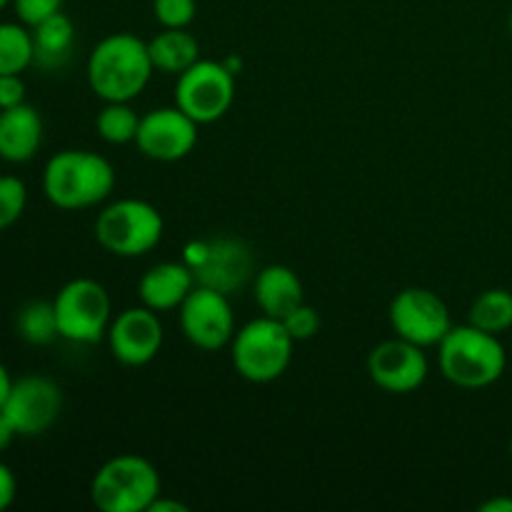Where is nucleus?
Returning <instances> with one entry per match:
<instances>
[{
  "label": "nucleus",
  "mask_w": 512,
  "mask_h": 512,
  "mask_svg": "<svg viewBox=\"0 0 512 512\" xmlns=\"http://www.w3.org/2000/svg\"><path fill=\"white\" fill-rule=\"evenodd\" d=\"M148 43L133 33L105 35L88 55V85L103 103H130L150 83Z\"/></svg>",
  "instance_id": "f257e3e1"
},
{
  "label": "nucleus",
  "mask_w": 512,
  "mask_h": 512,
  "mask_svg": "<svg viewBox=\"0 0 512 512\" xmlns=\"http://www.w3.org/2000/svg\"><path fill=\"white\" fill-rule=\"evenodd\" d=\"M115 168L93 150H60L45 163L43 193L55 208L85 210L110 198Z\"/></svg>",
  "instance_id": "f03ea898"
},
{
  "label": "nucleus",
  "mask_w": 512,
  "mask_h": 512,
  "mask_svg": "<svg viewBox=\"0 0 512 512\" xmlns=\"http://www.w3.org/2000/svg\"><path fill=\"white\" fill-rule=\"evenodd\" d=\"M440 373L463 390L490 388L503 378L508 353L500 335L485 333L475 325H453L438 345Z\"/></svg>",
  "instance_id": "7ed1b4c3"
},
{
  "label": "nucleus",
  "mask_w": 512,
  "mask_h": 512,
  "mask_svg": "<svg viewBox=\"0 0 512 512\" xmlns=\"http://www.w3.org/2000/svg\"><path fill=\"white\" fill-rule=\"evenodd\" d=\"M163 495L158 468L143 455H115L98 468L90 498L100 512H148Z\"/></svg>",
  "instance_id": "20e7f679"
},
{
  "label": "nucleus",
  "mask_w": 512,
  "mask_h": 512,
  "mask_svg": "<svg viewBox=\"0 0 512 512\" xmlns=\"http://www.w3.org/2000/svg\"><path fill=\"white\" fill-rule=\"evenodd\" d=\"M295 340L285 330L283 320L260 318L250 320L243 328L235 330L230 340V358L235 373L255 385H265L278 380L288 370L293 360Z\"/></svg>",
  "instance_id": "39448f33"
},
{
  "label": "nucleus",
  "mask_w": 512,
  "mask_h": 512,
  "mask_svg": "<svg viewBox=\"0 0 512 512\" xmlns=\"http://www.w3.org/2000/svg\"><path fill=\"white\" fill-rule=\"evenodd\" d=\"M163 215L148 200L123 198L105 205L95 220V240L118 258H138L163 240Z\"/></svg>",
  "instance_id": "423d86ee"
},
{
  "label": "nucleus",
  "mask_w": 512,
  "mask_h": 512,
  "mask_svg": "<svg viewBox=\"0 0 512 512\" xmlns=\"http://www.w3.org/2000/svg\"><path fill=\"white\" fill-rule=\"evenodd\" d=\"M60 338L70 343L93 345L108 338L113 323L110 295L98 280L75 278L65 283L53 298Z\"/></svg>",
  "instance_id": "0eeeda50"
},
{
  "label": "nucleus",
  "mask_w": 512,
  "mask_h": 512,
  "mask_svg": "<svg viewBox=\"0 0 512 512\" xmlns=\"http://www.w3.org/2000/svg\"><path fill=\"white\" fill-rule=\"evenodd\" d=\"M235 100V75L223 60H198L175 83V105L198 125L215 123Z\"/></svg>",
  "instance_id": "6e6552de"
},
{
  "label": "nucleus",
  "mask_w": 512,
  "mask_h": 512,
  "mask_svg": "<svg viewBox=\"0 0 512 512\" xmlns=\"http://www.w3.org/2000/svg\"><path fill=\"white\" fill-rule=\"evenodd\" d=\"M388 318L398 338L410 340L420 348L440 345V340L453 328L448 305L428 288L400 290L390 303Z\"/></svg>",
  "instance_id": "1a4fd4ad"
},
{
  "label": "nucleus",
  "mask_w": 512,
  "mask_h": 512,
  "mask_svg": "<svg viewBox=\"0 0 512 512\" xmlns=\"http://www.w3.org/2000/svg\"><path fill=\"white\" fill-rule=\"evenodd\" d=\"M0 410L13 423L18 438H38L60 418L63 390L48 375H25L13 380L8 400Z\"/></svg>",
  "instance_id": "9d476101"
},
{
  "label": "nucleus",
  "mask_w": 512,
  "mask_h": 512,
  "mask_svg": "<svg viewBox=\"0 0 512 512\" xmlns=\"http://www.w3.org/2000/svg\"><path fill=\"white\" fill-rule=\"evenodd\" d=\"M185 263L193 270L195 283L220 290L225 295L243 288L253 273L250 248L240 238H230V235L200 240L195 245V253H190Z\"/></svg>",
  "instance_id": "9b49d317"
},
{
  "label": "nucleus",
  "mask_w": 512,
  "mask_h": 512,
  "mask_svg": "<svg viewBox=\"0 0 512 512\" xmlns=\"http://www.w3.org/2000/svg\"><path fill=\"white\" fill-rule=\"evenodd\" d=\"M180 328L190 345L200 350H220L235 335V315L228 295L195 285L180 305Z\"/></svg>",
  "instance_id": "f8f14e48"
},
{
  "label": "nucleus",
  "mask_w": 512,
  "mask_h": 512,
  "mask_svg": "<svg viewBox=\"0 0 512 512\" xmlns=\"http://www.w3.org/2000/svg\"><path fill=\"white\" fill-rule=\"evenodd\" d=\"M198 128L200 125L178 105L155 108L140 115L135 145L145 158L158 160V163H175L193 153L198 145Z\"/></svg>",
  "instance_id": "ddd939ff"
},
{
  "label": "nucleus",
  "mask_w": 512,
  "mask_h": 512,
  "mask_svg": "<svg viewBox=\"0 0 512 512\" xmlns=\"http://www.w3.org/2000/svg\"><path fill=\"white\" fill-rule=\"evenodd\" d=\"M430 363L425 348L410 340L393 338L375 345L368 355V375L390 395L415 393L428 380Z\"/></svg>",
  "instance_id": "4468645a"
},
{
  "label": "nucleus",
  "mask_w": 512,
  "mask_h": 512,
  "mask_svg": "<svg viewBox=\"0 0 512 512\" xmlns=\"http://www.w3.org/2000/svg\"><path fill=\"white\" fill-rule=\"evenodd\" d=\"M163 338L165 333L158 313L145 305L118 313L108 328L110 353L128 368H140L158 358Z\"/></svg>",
  "instance_id": "2eb2a0df"
},
{
  "label": "nucleus",
  "mask_w": 512,
  "mask_h": 512,
  "mask_svg": "<svg viewBox=\"0 0 512 512\" xmlns=\"http://www.w3.org/2000/svg\"><path fill=\"white\" fill-rule=\"evenodd\" d=\"M195 275L188 263H158L143 273L138 283L140 303L155 313L178 310L190 290L195 288Z\"/></svg>",
  "instance_id": "dca6fc26"
},
{
  "label": "nucleus",
  "mask_w": 512,
  "mask_h": 512,
  "mask_svg": "<svg viewBox=\"0 0 512 512\" xmlns=\"http://www.w3.org/2000/svg\"><path fill=\"white\" fill-rule=\"evenodd\" d=\"M43 143V118L33 105L23 103L0 110V160L28 163Z\"/></svg>",
  "instance_id": "f3484780"
},
{
  "label": "nucleus",
  "mask_w": 512,
  "mask_h": 512,
  "mask_svg": "<svg viewBox=\"0 0 512 512\" xmlns=\"http://www.w3.org/2000/svg\"><path fill=\"white\" fill-rule=\"evenodd\" d=\"M253 295L258 308L268 318L283 320L290 310L305 303L303 283H300L298 273L288 265H265L253 283Z\"/></svg>",
  "instance_id": "a211bd4d"
},
{
  "label": "nucleus",
  "mask_w": 512,
  "mask_h": 512,
  "mask_svg": "<svg viewBox=\"0 0 512 512\" xmlns=\"http://www.w3.org/2000/svg\"><path fill=\"white\" fill-rule=\"evenodd\" d=\"M33 35V65L43 70H60L68 65L75 50V25L68 15H50L43 23L30 28Z\"/></svg>",
  "instance_id": "6ab92c4d"
},
{
  "label": "nucleus",
  "mask_w": 512,
  "mask_h": 512,
  "mask_svg": "<svg viewBox=\"0 0 512 512\" xmlns=\"http://www.w3.org/2000/svg\"><path fill=\"white\" fill-rule=\"evenodd\" d=\"M148 53L155 70L180 75L200 60V43L188 28H163L148 40Z\"/></svg>",
  "instance_id": "aec40b11"
},
{
  "label": "nucleus",
  "mask_w": 512,
  "mask_h": 512,
  "mask_svg": "<svg viewBox=\"0 0 512 512\" xmlns=\"http://www.w3.org/2000/svg\"><path fill=\"white\" fill-rule=\"evenodd\" d=\"M468 323L485 333L503 335L512 328V293L505 288H490L470 305Z\"/></svg>",
  "instance_id": "412c9836"
},
{
  "label": "nucleus",
  "mask_w": 512,
  "mask_h": 512,
  "mask_svg": "<svg viewBox=\"0 0 512 512\" xmlns=\"http://www.w3.org/2000/svg\"><path fill=\"white\" fill-rule=\"evenodd\" d=\"M15 330L30 345H48L60 338L53 300H30L15 315Z\"/></svg>",
  "instance_id": "4be33fe9"
},
{
  "label": "nucleus",
  "mask_w": 512,
  "mask_h": 512,
  "mask_svg": "<svg viewBox=\"0 0 512 512\" xmlns=\"http://www.w3.org/2000/svg\"><path fill=\"white\" fill-rule=\"evenodd\" d=\"M33 65V35L23 23H0V75H23Z\"/></svg>",
  "instance_id": "5701e85b"
},
{
  "label": "nucleus",
  "mask_w": 512,
  "mask_h": 512,
  "mask_svg": "<svg viewBox=\"0 0 512 512\" xmlns=\"http://www.w3.org/2000/svg\"><path fill=\"white\" fill-rule=\"evenodd\" d=\"M140 115L130 108V103H105L95 118L98 135L110 145L135 143Z\"/></svg>",
  "instance_id": "b1692460"
},
{
  "label": "nucleus",
  "mask_w": 512,
  "mask_h": 512,
  "mask_svg": "<svg viewBox=\"0 0 512 512\" xmlns=\"http://www.w3.org/2000/svg\"><path fill=\"white\" fill-rule=\"evenodd\" d=\"M28 205V188L15 175H0V230L20 220Z\"/></svg>",
  "instance_id": "393cba45"
},
{
  "label": "nucleus",
  "mask_w": 512,
  "mask_h": 512,
  "mask_svg": "<svg viewBox=\"0 0 512 512\" xmlns=\"http://www.w3.org/2000/svg\"><path fill=\"white\" fill-rule=\"evenodd\" d=\"M198 13L195 0H153V15L163 28H188Z\"/></svg>",
  "instance_id": "a878e982"
},
{
  "label": "nucleus",
  "mask_w": 512,
  "mask_h": 512,
  "mask_svg": "<svg viewBox=\"0 0 512 512\" xmlns=\"http://www.w3.org/2000/svg\"><path fill=\"white\" fill-rule=\"evenodd\" d=\"M283 325L295 343H303V340H310L320 330V315L313 305L300 303L298 308L285 315Z\"/></svg>",
  "instance_id": "bb28decb"
},
{
  "label": "nucleus",
  "mask_w": 512,
  "mask_h": 512,
  "mask_svg": "<svg viewBox=\"0 0 512 512\" xmlns=\"http://www.w3.org/2000/svg\"><path fill=\"white\" fill-rule=\"evenodd\" d=\"M15 15L23 25L33 28V25L43 23L50 15L63 10V0H13Z\"/></svg>",
  "instance_id": "cd10ccee"
},
{
  "label": "nucleus",
  "mask_w": 512,
  "mask_h": 512,
  "mask_svg": "<svg viewBox=\"0 0 512 512\" xmlns=\"http://www.w3.org/2000/svg\"><path fill=\"white\" fill-rule=\"evenodd\" d=\"M25 103L23 75H0V110L15 108Z\"/></svg>",
  "instance_id": "c85d7f7f"
},
{
  "label": "nucleus",
  "mask_w": 512,
  "mask_h": 512,
  "mask_svg": "<svg viewBox=\"0 0 512 512\" xmlns=\"http://www.w3.org/2000/svg\"><path fill=\"white\" fill-rule=\"evenodd\" d=\"M15 495H18V480H15L13 470L0 460V512L15 503Z\"/></svg>",
  "instance_id": "c756f323"
},
{
  "label": "nucleus",
  "mask_w": 512,
  "mask_h": 512,
  "mask_svg": "<svg viewBox=\"0 0 512 512\" xmlns=\"http://www.w3.org/2000/svg\"><path fill=\"white\" fill-rule=\"evenodd\" d=\"M15 438H18V433H15L13 423H10V420L5 418L3 410H0V455H3L10 445H13Z\"/></svg>",
  "instance_id": "7c9ffc66"
},
{
  "label": "nucleus",
  "mask_w": 512,
  "mask_h": 512,
  "mask_svg": "<svg viewBox=\"0 0 512 512\" xmlns=\"http://www.w3.org/2000/svg\"><path fill=\"white\" fill-rule=\"evenodd\" d=\"M148 512H188V505L180 503V500H170L160 495V498L150 505Z\"/></svg>",
  "instance_id": "2f4dec72"
},
{
  "label": "nucleus",
  "mask_w": 512,
  "mask_h": 512,
  "mask_svg": "<svg viewBox=\"0 0 512 512\" xmlns=\"http://www.w3.org/2000/svg\"><path fill=\"white\" fill-rule=\"evenodd\" d=\"M480 512H512V498L508 495H498V498H490L480 505Z\"/></svg>",
  "instance_id": "473e14b6"
},
{
  "label": "nucleus",
  "mask_w": 512,
  "mask_h": 512,
  "mask_svg": "<svg viewBox=\"0 0 512 512\" xmlns=\"http://www.w3.org/2000/svg\"><path fill=\"white\" fill-rule=\"evenodd\" d=\"M10 388H13V378H10L8 368H5V365L0 363V408H3V403H5V400H8Z\"/></svg>",
  "instance_id": "72a5a7b5"
},
{
  "label": "nucleus",
  "mask_w": 512,
  "mask_h": 512,
  "mask_svg": "<svg viewBox=\"0 0 512 512\" xmlns=\"http://www.w3.org/2000/svg\"><path fill=\"white\" fill-rule=\"evenodd\" d=\"M8 5H13V0H0V13H3V10L8 8Z\"/></svg>",
  "instance_id": "f704fd0d"
},
{
  "label": "nucleus",
  "mask_w": 512,
  "mask_h": 512,
  "mask_svg": "<svg viewBox=\"0 0 512 512\" xmlns=\"http://www.w3.org/2000/svg\"><path fill=\"white\" fill-rule=\"evenodd\" d=\"M508 28H510V33H512V8H510V15H508Z\"/></svg>",
  "instance_id": "c9c22d12"
},
{
  "label": "nucleus",
  "mask_w": 512,
  "mask_h": 512,
  "mask_svg": "<svg viewBox=\"0 0 512 512\" xmlns=\"http://www.w3.org/2000/svg\"><path fill=\"white\" fill-rule=\"evenodd\" d=\"M510 455H512V438H510Z\"/></svg>",
  "instance_id": "e433bc0d"
}]
</instances>
